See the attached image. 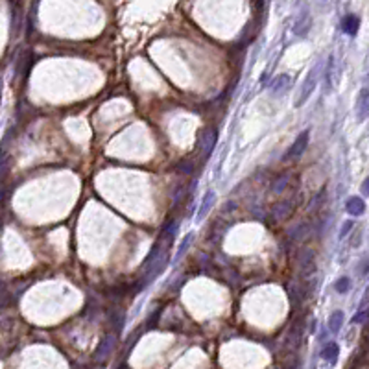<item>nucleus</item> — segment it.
I'll return each instance as SVG.
<instances>
[{
	"label": "nucleus",
	"instance_id": "obj_13",
	"mask_svg": "<svg viewBox=\"0 0 369 369\" xmlns=\"http://www.w3.org/2000/svg\"><path fill=\"white\" fill-rule=\"evenodd\" d=\"M310 22H312V20H310V17L305 11H303L301 17L296 20V26H294V33H296V35H301V37L307 35V31H309V28H310Z\"/></svg>",
	"mask_w": 369,
	"mask_h": 369
},
{
	"label": "nucleus",
	"instance_id": "obj_19",
	"mask_svg": "<svg viewBox=\"0 0 369 369\" xmlns=\"http://www.w3.org/2000/svg\"><path fill=\"white\" fill-rule=\"evenodd\" d=\"M7 164H9V161H7V155L4 150H0V179L6 176L7 172Z\"/></svg>",
	"mask_w": 369,
	"mask_h": 369
},
{
	"label": "nucleus",
	"instance_id": "obj_22",
	"mask_svg": "<svg viewBox=\"0 0 369 369\" xmlns=\"http://www.w3.org/2000/svg\"><path fill=\"white\" fill-rule=\"evenodd\" d=\"M305 235H307V225L301 224V225H297L296 229H294V233H292V238H296V240H299V238H303Z\"/></svg>",
	"mask_w": 369,
	"mask_h": 369
},
{
	"label": "nucleus",
	"instance_id": "obj_14",
	"mask_svg": "<svg viewBox=\"0 0 369 369\" xmlns=\"http://www.w3.org/2000/svg\"><path fill=\"white\" fill-rule=\"evenodd\" d=\"M340 355V347L338 344H334V342H329L325 347H323V351H321V358H325L329 362H336V358Z\"/></svg>",
	"mask_w": 369,
	"mask_h": 369
},
{
	"label": "nucleus",
	"instance_id": "obj_21",
	"mask_svg": "<svg viewBox=\"0 0 369 369\" xmlns=\"http://www.w3.org/2000/svg\"><path fill=\"white\" fill-rule=\"evenodd\" d=\"M353 227H355V224H353L351 220H347V222H345V224L342 225V231H340V233H338V238H340V240H344L345 236H347V235H349V233H351V229H353Z\"/></svg>",
	"mask_w": 369,
	"mask_h": 369
},
{
	"label": "nucleus",
	"instance_id": "obj_18",
	"mask_svg": "<svg viewBox=\"0 0 369 369\" xmlns=\"http://www.w3.org/2000/svg\"><path fill=\"white\" fill-rule=\"evenodd\" d=\"M334 288H336V292H338V294H347V292L351 290V279H349V277H340L338 281H336Z\"/></svg>",
	"mask_w": 369,
	"mask_h": 369
},
{
	"label": "nucleus",
	"instance_id": "obj_16",
	"mask_svg": "<svg viewBox=\"0 0 369 369\" xmlns=\"http://www.w3.org/2000/svg\"><path fill=\"white\" fill-rule=\"evenodd\" d=\"M342 325H344V312H342V310H336V312H333L331 318H329V331L336 334V333H340Z\"/></svg>",
	"mask_w": 369,
	"mask_h": 369
},
{
	"label": "nucleus",
	"instance_id": "obj_23",
	"mask_svg": "<svg viewBox=\"0 0 369 369\" xmlns=\"http://www.w3.org/2000/svg\"><path fill=\"white\" fill-rule=\"evenodd\" d=\"M323 196H327V192H325V190H321V192L314 198V201H312V205H310V209H312V211H316V209H318V207L321 205V200H323Z\"/></svg>",
	"mask_w": 369,
	"mask_h": 369
},
{
	"label": "nucleus",
	"instance_id": "obj_20",
	"mask_svg": "<svg viewBox=\"0 0 369 369\" xmlns=\"http://www.w3.org/2000/svg\"><path fill=\"white\" fill-rule=\"evenodd\" d=\"M177 172H181V174L188 176V174H192L194 172V164L190 163V161H181V163H177Z\"/></svg>",
	"mask_w": 369,
	"mask_h": 369
},
{
	"label": "nucleus",
	"instance_id": "obj_10",
	"mask_svg": "<svg viewBox=\"0 0 369 369\" xmlns=\"http://www.w3.org/2000/svg\"><path fill=\"white\" fill-rule=\"evenodd\" d=\"M358 28H360V18L357 15H345L344 20H342V30L347 33V35H357Z\"/></svg>",
	"mask_w": 369,
	"mask_h": 369
},
{
	"label": "nucleus",
	"instance_id": "obj_4",
	"mask_svg": "<svg viewBox=\"0 0 369 369\" xmlns=\"http://www.w3.org/2000/svg\"><path fill=\"white\" fill-rule=\"evenodd\" d=\"M299 268H301L303 277H309L314 273V255L310 249H303L299 253Z\"/></svg>",
	"mask_w": 369,
	"mask_h": 369
},
{
	"label": "nucleus",
	"instance_id": "obj_15",
	"mask_svg": "<svg viewBox=\"0 0 369 369\" xmlns=\"http://www.w3.org/2000/svg\"><path fill=\"white\" fill-rule=\"evenodd\" d=\"M194 238H196V236H194V233H188V235L183 236L181 244H179V249H177V253L174 255V259H176V260H181L183 257H185V253H187L188 249H190V246H192Z\"/></svg>",
	"mask_w": 369,
	"mask_h": 369
},
{
	"label": "nucleus",
	"instance_id": "obj_12",
	"mask_svg": "<svg viewBox=\"0 0 369 369\" xmlns=\"http://www.w3.org/2000/svg\"><path fill=\"white\" fill-rule=\"evenodd\" d=\"M288 87H290V76H286V74H281V76H277V78H275L272 83H270V89H272L275 94H279V92H285Z\"/></svg>",
	"mask_w": 369,
	"mask_h": 369
},
{
	"label": "nucleus",
	"instance_id": "obj_5",
	"mask_svg": "<svg viewBox=\"0 0 369 369\" xmlns=\"http://www.w3.org/2000/svg\"><path fill=\"white\" fill-rule=\"evenodd\" d=\"M357 113H358V122H364L369 115V91L368 87H364L360 94H358L357 102Z\"/></svg>",
	"mask_w": 369,
	"mask_h": 369
},
{
	"label": "nucleus",
	"instance_id": "obj_24",
	"mask_svg": "<svg viewBox=\"0 0 369 369\" xmlns=\"http://www.w3.org/2000/svg\"><path fill=\"white\" fill-rule=\"evenodd\" d=\"M364 318H366V312H360L358 316H355V318H353V323H362Z\"/></svg>",
	"mask_w": 369,
	"mask_h": 369
},
{
	"label": "nucleus",
	"instance_id": "obj_6",
	"mask_svg": "<svg viewBox=\"0 0 369 369\" xmlns=\"http://www.w3.org/2000/svg\"><path fill=\"white\" fill-rule=\"evenodd\" d=\"M345 211L351 216H362L366 212V201L362 198H358V196H351L349 200L345 201Z\"/></svg>",
	"mask_w": 369,
	"mask_h": 369
},
{
	"label": "nucleus",
	"instance_id": "obj_17",
	"mask_svg": "<svg viewBox=\"0 0 369 369\" xmlns=\"http://www.w3.org/2000/svg\"><path fill=\"white\" fill-rule=\"evenodd\" d=\"M288 183H290V174H283V176H279L275 181H273L272 185V190L275 194L283 192V190H286V187H288Z\"/></svg>",
	"mask_w": 369,
	"mask_h": 369
},
{
	"label": "nucleus",
	"instance_id": "obj_8",
	"mask_svg": "<svg viewBox=\"0 0 369 369\" xmlns=\"http://www.w3.org/2000/svg\"><path fill=\"white\" fill-rule=\"evenodd\" d=\"M214 201H216V194H214V190H207L205 196H203V201H201V205H200V211H198V222H201V220L205 218L207 214L211 212Z\"/></svg>",
	"mask_w": 369,
	"mask_h": 369
},
{
	"label": "nucleus",
	"instance_id": "obj_7",
	"mask_svg": "<svg viewBox=\"0 0 369 369\" xmlns=\"http://www.w3.org/2000/svg\"><path fill=\"white\" fill-rule=\"evenodd\" d=\"M113 347H115V336L111 334V336H107V338L103 340L102 344L98 345L96 353H94V360H98V362H102V360H105V358L109 357L111 351H113Z\"/></svg>",
	"mask_w": 369,
	"mask_h": 369
},
{
	"label": "nucleus",
	"instance_id": "obj_11",
	"mask_svg": "<svg viewBox=\"0 0 369 369\" xmlns=\"http://www.w3.org/2000/svg\"><path fill=\"white\" fill-rule=\"evenodd\" d=\"M334 72H336V59L334 55H331L327 61V67H325V91L333 92L334 89Z\"/></svg>",
	"mask_w": 369,
	"mask_h": 369
},
{
	"label": "nucleus",
	"instance_id": "obj_9",
	"mask_svg": "<svg viewBox=\"0 0 369 369\" xmlns=\"http://www.w3.org/2000/svg\"><path fill=\"white\" fill-rule=\"evenodd\" d=\"M294 211V205H292V200H285V201H277L275 205L272 207V216L275 218H288Z\"/></svg>",
	"mask_w": 369,
	"mask_h": 369
},
{
	"label": "nucleus",
	"instance_id": "obj_2",
	"mask_svg": "<svg viewBox=\"0 0 369 369\" xmlns=\"http://www.w3.org/2000/svg\"><path fill=\"white\" fill-rule=\"evenodd\" d=\"M309 140H310V131H309V129L301 131V133H299V137L294 140V144H292L290 148L286 150L285 161H290V159L301 157L303 153H305V150H307V146H309Z\"/></svg>",
	"mask_w": 369,
	"mask_h": 369
},
{
	"label": "nucleus",
	"instance_id": "obj_26",
	"mask_svg": "<svg viewBox=\"0 0 369 369\" xmlns=\"http://www.w3.org/2000/svg\"><path fill=\"white\" fill-rule=\"evenodd\" d=\"M0 288H2V281H0Z\"/></svg>",
	"mask_w": 369,
	"mask_h": 369
},
{
	"label": "nucleus",
	"instance_id": "obj_1",
	"mask_svg": "<svg viewBox=\"0 0 369 369\" xmlns=\"http://www.w3.org/2000/svg\"><path fill=\"white\" fill-rule=\"evenodd\" d=\"M218 142V133L214 127H207L200 135V153L203 159H209L211 153L214 151V146Z\"/></svg>",
	"mask_w": 369,
	"mask_h": 369
},
{
	"label": "nucleus",
	"instance_id": "obj_3",
	"mask_svg": "<svg viewBox=\"0 0 369 369\" xmlns=\"http://www.w3.org/2000/svg\"><path fill=\"white\" fill-rule=\"evenodd\" d=\"M316 83H318V67L312 68V70L309 72V76H307V79H305V85H303L301 96H299V100L296 102L297 107H301V105H305V103H307V100L310 98V94L314 92Z\"/></svg>",
	"mask_w": 369,
	"mask_h": 369
},
{
	"label": "nucleus",
	"instance_id": "obj_25",
	"mask_svg": "<svg viewBox=\"0 0 369 369\" xmlns=\"http://www.w3.org/2000/svg\"><path fill=\"white\" fill-rule=\"evenodd\" d=\"M362 192H364V196H368L369 194V179H366V181L362 183Z\"/></svg>",
	"mask_w": 369,
	"mask_h": 369
}]
</instances>
